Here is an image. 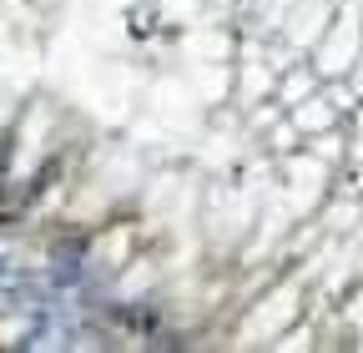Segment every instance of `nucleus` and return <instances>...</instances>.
I'll return each instance as SVG.
<instances>
[]
</instances>
